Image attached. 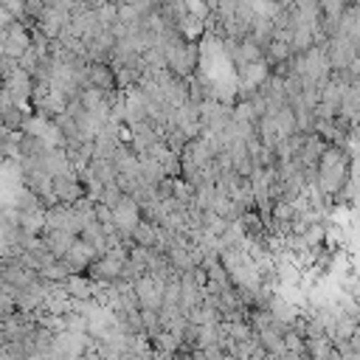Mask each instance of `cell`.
Listing matches in <instances>:
<instances>
[{
  "label": "cell",
  "mask_w": 360,
  "mask_h": 360,
  "mask_svg": "<svg viewBox=\"0 0 360 360\" xmlns=\"http://www.w3.org/2000/svg\"><path fill=\"white\" fill-rule=\"evenodd\" d=\"M31 48H34L31 28H28L25 22L14 20V22L6 28V34H3V48H0V53L8 56V59H14V62H20Z\"/></svg>",
  "instance_id": "obj_1"
}]
</instances>
